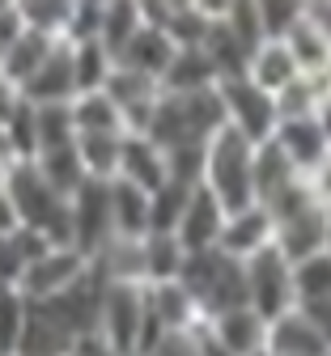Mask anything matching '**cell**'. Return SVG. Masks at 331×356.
<instances>
[{"instance_id": "cell-1", "label": "cell", "mask_w": 331, "mask_h": 356, "mask_svg": "<svg viewBox=\"0 0 331 356\" xmlns=\"http://www.w3.org/2000/svg\"><path fill=\"white\" fill-rule=\"evenodd\" d=\"M217 131H225V106L217 89H204V94H162L145 136L162 153H170V149H208Z\"/></svg>"}, {"instance_id": "cell-2", "label": "cell", "mask_w": 331, "mask_h": 356, "mask_svg": "<svg viewBox=\"0 0 331 356\" xmlns=\"http://www.w3.org/2000/svg\"><path fill=\"white\" fill-rule=\"evenodd\" d=\"M17 216H22V229L38 234L43 242L52 246H72V212L68 200L60 191H52V183L34 170V161H22L9 170V183H5ZM77 250V246H72Z\"/></svg>"}, {"instance_id": "cell-3", "label": "cell", "mask_w": 331, "mask_h": 356, "mask_svg": "<svg viewBox=\"0 0 331 356\" xmlns=\"http://www.w3.org/2000/svg\"><path fill=\"white\" fill-rule=\"evenodd\" d=\"M217 204L233 216L243 208H255V145L243 140L238 131H217L204 153V183Z\"/></svg>"}, {"instance_id": "cell-4", "label": "cell", "mask_w": 331, "mask_h": 356, "mask_svg": "<svg viewBox=\"0 0 331 356\" xmlns=\"http://www.w3.org/2000/svg\"><path fill=\"white\" fill-rule=\"evenodd\" d=\"M178 284L192 293L204 309V323L225 314V309H243L247 305V263L229 259L221 250H200L187 254Z\"/></svg>"}, {"instance_id": "cell-5", "label": "cell", "mask_w": 331, "mask_h": 356, "mask_svg": "<svg viewBox=\"0 0 331 356\" xmlns=\"http://www.w3.org/2000/svg\"><path fill=\"white\" fill-rule=\"evenodd\" d=\"M98 335L111 343L115 356H145L149 343L162 335L149 309V289L145 284H111L102 301Z\"/></svg>"}, {"instance_id": "cell-6", "label": "cell", "mask_w": 331, "mask_h": 356, "mask_svg": "<svg viewBox=\"0 0 331 356\" xmlns=\"http://www.w3.org/2000/svg\"><path fill=\"white\" fill-rule=\"evenodd\" d=\"M221 94V106H225V127L238 131L243 140L251 145H268L280 127V111H276V98L263 94V89L247 76H233V81H221L217 85Z\"/></svg>"}, {"instance_id": "cell-7", "label": "cell", "mask_w": 331, "mask_h": 356, "mask_svg": "<svg viewBox=\"0 0 331 356\" xmlns=\"http://www.w3.org/2000/svg\"><path fill=\"white\" fill-rule=\"evenodd\" d=\"M247 305L263 323H276L280 314L293 309V263L276 246H268L247 263Z\"/></svg>"}, {"instance_id": "cell-8", "label": "cell", "mask_w": 331, "mask_h": 356, "mask_svg": "<svg viewBox=\"0 0 331 356\" xmlns=\"http://www.w3.org/2000/svg\"><path fill=\"white\" fill-rule=\"evenodd\" d=\"M68 212H72V246L93 259L111 238H115V220H111V183H89L68 200Z\"/></svg>"}, {"instance_id": "cell-9", "label": "cell", "mask_w": 331, "mask_h": 356, "mask_svg": "<svg viewBox=\"0 0 331 356\" xmlns=\"http://www.w3.org/2000/svg\"><path fill=\"white\" fill-rule=\"evenodd\" d=\"M85 267H89V259L81 254V250H72V246H52V250H43L30 267H26V276H22V293H26V301H52V297H60L64 289H72L81 276H85Z\"/></svg>"}, {"instance_id": "cell-10", "label": "cell", "mask_w": 331, "mask_h": 356, "mask_svg": "<svg viewBox=\"0 0 331 356\" xmlns=\"http://www.w3.org/2000/svg\"><path fill=\"white\" fill-rule=\"evenodd\" d=\"M225 208L217 204V195L208 187H196L192 200H187L183 208V220L174 229V242L187 250V254H200V250H217L221 242V229H225Z\"/></svg>"}, {"instance_id": "cell-11", "label": "cell", "mask_w": 331, "mask_h": 356, "mask_svg": "<svg viewBox=\"0 0 331 356\" xmlns=\"http://www.w3.org/2000/svg\"><path fill=\"white\" fill-rule=\"evenodd\" d=\"M272 246L285 254L293 267L306 263V259H314V254H327V208H323V204H310V208H302L298 216L276 220Z\"/></svg>"}, {"instance_id": "cell-12", "label": "cell", "mask_w": 331, "mask_h": 356, "mask_svg": "<svg viewBox=\"0 0 331 356\" xmlns=\"http://www.w3.org/2000/svg\"><path fill=\"white\" fill-rule=\"evenodd\" d=\"M276 238V225H272V216L268 208H243V212H233L225 216V229H221V242L217 250L229 254V259H238V263H251L255 254H263Z\"/></svg>"}, {"instance_id": "cell-13", "label": "cell", "mask_w": 331, "mask_h": 356, "mask_svg": "<svg viewBox=\"0 0 331 356\" xmlns=\"http://www.w3.org/2000/svg\"><path fill=\"white\" fill-rule=\"evenodd\" d=\"M272 145L289 157V165L298 174H310V170H318L331 157V140L323 136V127L314 123V115H306V119H280Z\"/></svg>"}, {"instance_id": "cell-14", "label": "cell", "mask_w": 331, "mask_h": 356, "mask_svg": "<svg viewBox=\"0 0 331 356\" xmlns=\"http://www.w3.org/2000/svg\"><path fill=\"white\" fill-rule=\"evenodd\" d=\"M204 331H208L229 356H259V352H268V323L255 314L251 305H243V309H225V314L208 318Z\"/></svg>"}, {"instance_id": "cell-15", "label": "cell", "mask_w": 331, "mask_h": 356, "mask_svg": "<svg viewBox=\"0 0 331 356\" xmlns=\"http://www.w3.org/2000/svg\"><path fill=\"white\" fill-rule=\"evenodd\" d=\"M22 98L30 106L77 102V76H72V47H68V42H60V47L52 51V60L30 76V85L22 89Z\"/></svg>"}, {"instance_id": "cell-16", "label": "cell", "mask_w": 331, "mask_h": 356, "mask_svg": "<svg viewBox=\"0 0 331 356\" xmlns=\"http://www.w3.org/2000/svg\"><path fill=\"white\" fill-rule=\"evenodd\" d=\"M149 309H153L157 331H200V327H204V309H200V301L187 293L178 280L153 284V289H149Z\"/></svg>"}, {"instance_id": "cell-17", "label": "cell", "mask_w": 331, "mask_h": 356, "mask_svg": "<svg viewBox=\"0 0 331 356\" xmlns=\"http://www.w3.org/2000/svg\"><path fill=\"white\" fill-rule=\"evenodd\" d=\"M268 356H331V343L310 327L306 314L289 309L268 323Z\"/></svg>"}, {"instance_id": "cell-18", "label": "cell", "mask_w": 331, "mask_h": 356, "mask_svg": "<svg viewBox=\"0 0 331 356\" xmlns=\"http://www.w3.org/2000/svg\"><path fill=\"white\" fill-rule=\"evenodd\" d=\"M119 178L140 191L166 187V153L149 136H123V157H119Z\"/></svg>"}, {"instance_id": "cell-19", "label": "cell", "mask_w": 331, "mask_h": 356, "mask_svg": "<svg viewBox=\"0 0 331 356\" xmlns=\"http://www.w3.org/2000/svg\"><path fill=\"white\" fill-rule=\"evenodd\" d=\"M174 51H178V47L166 38V30H157V26H140L136 38L123 47V56H119L115 64H123V68H132V72H140V76H153V81L162 85V72L170 68Z\"/></svg>"}, {"instance_id": "cell-20", "label": "cell", "mask_w": 331, "mask_h": 356, "mask_svg": "<svg viewBox=\"0 0 331 356\" xmlns=\"http://www.w3.org/2000/svg\"><path fill=\"white\" fill-rule=\"evenodd\" d=\"M217 85H221L217 68L200 47H178L170 68L162 72V94H204V89H217Z\"/></svg>"}, {"instance_id": "cell-21", "label": "cell", "mask_w": 331, "mask_h": 356, "mask_svg": "<svg viewBox=\"0 0 331 356\" xmlns=\"http://www.w3.org/2000/svg\"><path fill=\"white\" fill-rule=\"evenodd\" d=\"M111 220L115 238H149V191H140L123 178H111Z\"/></svg>"}, {"instance_id": "cell-22", "label": "cell", "mask_w": 331, "mask_h": 356, "mask_svg": "<svg viewBox=\"0 0 331 356\" xmlns=\"http://www.w3.org/2000/svg\"><path fill=\"white\" fill-rule=\"evenodd\" d=\"M302 72H298V64H293V56H289V47L285 42H259L255 47V56L247 60V81H255L263 94H280L289 81H298Z\"/></svg>"}, {"instance_id": "cell-23", "label": "cell", "mask_w": 331, "mask_h": 356, "mask_svg": "<svg viewBox=\"0 0 331 356\" xmlns=\"http://www.w3.org/2000/svg\"><path fill=\"white\" fill-rule=\"evenodd\" d=\"M60 47V42L56 38H43V34H34V30H26L17 42H13V47L5 51V56H0V72H5L17 89H26L30 85V76L47 64V60H52V51Z\"/></svg>"}, {"instance_id": "cell-24", "label": "cell", "mask_w": 331, "mask_h": 356, "mask_svg": "<svg viewBox=\"0 0 331 356\" xmlns=\"http://www.w3.org/2000/svg\"><path fill=\"white\" fill-rule=\"evenodd\" d=\"M298 178L302 174L289 165V157L280 153L272 140L268 145H255V204H272L280 191H289Z\"/></svg>"}, {"instance_id": "cell-25", "label": "cell", "mask_w": 331, "mask_h": 356, "mask_svg": "<svg viewBox=\"0 0 331 356\" xmlns=\"http://www.w3.org/2000/svg\"><path fill=\"white\" fill-rule=\"evenodd\" d=\"M34 170L52 183V191H60L64 200H72L89 178H85V170H81V157H77V140L72 145H60V149H43L38 157H34Z\"/></svg>"}, {"instance_id": "cell-26", "label": "cell", "mask_w": 331, "mask_h": 356, "mask_svg": "<svg viewBox=\"0 0 331 356\" xmlns=\"http://www.w3.org/2000/svg\"><path fill=\"white\" fill-rule=\"evenodd\" d=\"M72 47V76H77V98L81 94H102L111 72H115V56L102 42H68Z\"/></svg>"}, {"instance_id": "cell-27", "label": "cell", "mask_w": 331, "mask_h": 356, "mask_svg": "<svg viewBox=\"0 0 331 356\" xmlns=\"http://www.w3.org/2000/svg\"><path fill=\"white\" fill-rule=\"evenodd\" d=\"M77 136H123V115L107 94H81L72 102Z\"/></svg>"}, {"instance_id": "cell-28", "label": "cell", "mask_w": 331, "mask_h": 356, "mask_svg": "<svg viewBox=\"0 0 331 356\" xmlns=\"http://www.w3.org/2000/svg\"><path fill=\"white\" fill-rule=\"evenodd\" d=\"M77 157L81 170L93 183L119 178V157H123V136H77Z\"/></svg>"}, {"instance_id": "cell-29", "label": "cell", "mask_w": 331, "mask_h": 356, "mask_svg": "<svg viewBox=\"0 0 331 356\" xmlns=\"http://www.w3.org/2000/svg\"><path fill=\"white\" fill-rule=\"evenodd\" d=\"M140 254H145V289L153 284H170L183 276V263H187V250L174 242V238H157L149 234L140 242Z\"/></svg>"}, {"instance_id": "cell-30", "label": "cell", "mask_w": 331, "mask_h": 356, "mask_svg": "<svg viewBox=\"0 0 331 356\" xmlns=\"http://www.w3.org/2000/svg\"><path fill=\"white\" fill-rule=\"evenodd\" d=\"M140 26H145V13H140V5H128V0H111V5H102V30H98V42L119 60L123 47L136 38Z\"/></svg>"}, {"instance_id": "cell-31", "label": "cell", "mask_w": 331, "mask_h": 356, "mask_svg": "<svg viewBox=\"0 0 331 356\" xmlns=\"http://www.w3.org/2000/svg\"><path fill=\"white\" fill-rule=\"evenodd\" d=\"M192 191H196V187H183V183H170V178H166V187H157V191L149 195V234L174 238L178 220H183V208H187V200H192Z\"/></svg>"}, {"instance_id": "cell-32", "label": "cell", "mask_w": 331, "mask_h": 356, "mask_svg": "<svg viewBox=\"0 0 331 356\" xmlns=\"http://www.w3.org/2000/svg\"><path fill=\"white\" fill-rule=\"evenodd\" d=\"M327 89H331V85H327L323 76H298V81H289V85L276 94L280 119H306V115H314Z\"/></svg>"}, {"instance_id": "cell-33", "label": "cell", "mask_w": 331, "mask_h": 356, "mask_svg": "<svg viewBox=\"0 0 331 356\" xmlns=\"http://www.w3.org/2000/svg\"><path fill=\"white\" fill-rule=\"evenodd\" d=\"M285 47H289V56H293V64H298L302 76H323V68H327V60H331V42H327L323 34H314V30L306 26V17H302V26L285 38Z\"/></svg>"}, {"instance_id": "cell-34", "label": "cell", "mask_w": 331, "mask_h": 356, "mask_svg": "<svg viewBox=\"0 0 331 356\" xmlns=\"http://www.w3.org/2000/svg\"><path fill=\"white\" fill-rule=\"evenodd\" d=\"M17 9H22V17H26V30L64 42L68 17H72V5H68V0H26V5H17Z\"/></svg>"}, {"instance_id": "cell-35", "label": "cell", "mask_w": 331, "mask_h": 356, "mask_svg": "<svg viewBox=\"0 0 331 356\" xmlns=\"http://www.w3.org/2000/svg\"><path fill=\"white\" fill-rule=\"evenodd\" d=\"M318 297H331V254H314L293 267V309Z\"/></svg>"}, {"instance_id": "cell-36", "label": "cell", "mask_w": 331, "mask_h": 356, "mask_svg": "<svg viewBox=\"0 0 331 356\" xmlns=\"http://www.w3.org/2000/svg\"><path fill=\"white\" fill-rule=\"evenodd\" d=\"M38 119V153L43 149H60L77 140V123H72V102H56V106H34Z\"/></svg>"}, {"instance_id": "cell-37", "label": "cell", "mask_w": 331, "mask_h": 356, "mask_svg": "<svg viewBox=\"0 0 331 356\" xmlns=\"http://www.w3.org/2000/svg\"><path fill=\"white\" fill-rule=\"evenodd\" d=\"M26 293L22 289H0V356H13L26 331Z\"/></svg>"}, {"instance_id": "cell-38", "label": "cell", "mask_w": 331, "mask_h": 356, "mask_svg": "<svg viewBox=\"0 0 331 356\" xmlns=\"http://www.w3.org/2000/svg\"><path fill=\"white\" fill-rule=\"evenodd\" d=\"M221 26L247 47V56H255V47L263 42V22H259V0H243V5H229Z\"/></svg>"}, {"instance_id": "cell-39", "label": "cell", "mask_w": 331, "mask_h": 356, "mask_svg": "<svg viewBox=\"0 0 331 356\" xmlns=\"http://www.w3.org/2000/svg\"><path fill=\"white\" fill-rule=\"evenodd\" d=\"M259 22H263V42H285L302 26V5H293V0H263Z\"/></svg>"}, {"instance_id": "cell-40", "label": "cell", "mask_w": 331, "mask_h": 356, "mask_svg": "<svg viewBox=\"0 0 331 356\" xmlns=\"http://www.w3.org/2000/svg\"><path fill=\"white\" fill-rule=\"evenodd\" d=\"M5 136H9L17 161H34L38 157V119H34V106L30 102H22L13 111V119L5 123Z\"/></svg>"}, {"instance_id": "cell-41", "label": "cell", "mask_w": 331, "mask_h": 356, "mask_svg": "<svg viewBox=\"0 0 331 356\" xmlns=\"http://www.w3.org/2000/svg\"><path fill=\"white\" fill-rule=\"evenodd\" d=\"M145 356H200V331H162Z\"/></svg>"}, {"instance_id": "cell-42", "label": "cell", "mask_w": 331, "mask_h": 356, "mask_svg": "<svg viewBox=\"0 0 331 356\" xmlns=\"http://www.w3.org/2000/svg\"><path fill=\"white\" fill-rule=\"evenodd\" d=\"M298 314H306L310 318V327L331 343V297H318V301H306V305H298Z\"/></svg>"}, {"instance_id": "cell-43", "label": "cell", "mask_w": 331, "mask_h": 356, "mask_svg": "<svg viewBox=\"0 0 331 356\" xmlns=\"http://www.w3.org/2000/svg\"><path fill=\"white\" fill-rule=\"evenodd\" d=\"M302 17L314 34H323L331 42V0H318V5H302Z\"/></svg>"}, {"instance_id": "cell-44", "label": "cell", "mask_w": 331, "mask_h": 356, "mask_svg": "<svg viewBox=\"0 0 331 356\" xmlns=\"http://www.w3.org/2000/svg\"><path fill=\"white\" fill-rule=\"evenodd\" d=\"M22 102H26V98H22V89H17L5 72H0V127H5V123L13 119V111H17Z\"/></svg>"}, {"instance_id": "cell-45", "label": "cell", "mask_w": 331, "mask_h": 356, "mask_svg": "<svg viewBox=\"0 0 331 356\" xmlns=\"http://www.w3.org/2000/svg\"><path fill=\"white\" fill-rule=\"evenodd\" d=\"M68 356H115V352H111V343H107L98 331H89V335H77V339H72Z\"/></svg>"}, {"instance_id": "cell-46", "label": "cell", "mask_w": 331, "mask_h": 356, "mask_svg": "<svg viewBox=\"0 0 331 356\" xmlns=\"http://www.w3.org/2000/svg\"><path fill=\"white\" fill-rule=\"evenodd\" d=\"M13 234H22V216H17L9 191H0V238H13Z\"/></svg>"}, {"instance_id": "cell-47", "label": "cell", "mask_w": 331, "mask_h": 356, "mask_svg": "<svg viewBox=\"0 0 331 356\" xmlns=\"http://www.w3.org/2000/svg\"><path fill=\"white\" fill-rule=\"evenodd\" d=\"M314 123L323 127V136L331 140V89L323 94V102H318V111H314Z\"/></svg>"}, {"instance_id": "cell-48", "label": "cell", "mask_w": 331, "mask_h": 356, "mask_svg": "<svg viewBox=\"0 0 331 356\" xmlns=\"http://www.w3.org/2000/svg\"><path fill=\"white\" fill-rule=\"evenodd\" d=\"M200 356H229V352H225V348H221V343L204 331V327H200Z\"/></svg>"}, {"instance_id": "cell-49", "label": "cell", "mask_w": 331, "mask_h": 356, "mask_svg": "<svg viewBox=\"0 0 331 356\" xmlns=\"http://www.w3.org/2000/svg\"><path fill=\"white\" fill-rule=\"evenodd\" d=\"M5 183H9V170H5V165H0V191H5Z\"/></svg>"}, {"instance_id": "cell-50", "label": "cell", "mask_w": 331, "mask_h": 356, "mask_svg": "<svg viewBox=\"0 0 331 356\" xmlns=\"http://www.w3.org/2000/svg\"><path fill=\"white\" fill-rule=\"evenodd\" d=\"M323 81H327V85H331V60H327V68H323Z\"/></svg>"}, {"instance_id": "cell-51", "label": "cell", "mask_w": 331, "mask_h": 356, "mask_svg": "<svg viewBox=\"0 0 331 356\" xmlns=\"http://www.w3.org/2000/svg\"><path fill=\"white\" fill-rule=\"evenodd\" d=\"M259 356H268V352H259Z\"/></svg>"}]
</instances>
